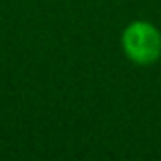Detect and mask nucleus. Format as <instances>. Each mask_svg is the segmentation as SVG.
I'll return each instance as SVG.
<instances>
[{"mask_svg":"<svg viewBox=\"0 0 161 161\" xmlns=\"http://www.w3.org/2000/svg\"><path fill=\"white\" fill-rule=\"evenodd\" d=\"M121 47L129 61L152 64L161 57V32L148 21H133L121 34Z\"/></svg>","mask_w":161,"mask_h":161,"instance_id":"f257e3e1","label":"nucleus"}]
</instances>
